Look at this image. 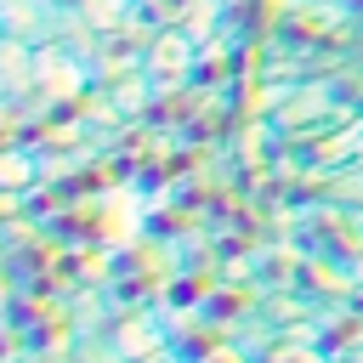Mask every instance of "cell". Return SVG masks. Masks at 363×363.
Instances as JSON below:
<instances>
[{"label": "cell", "mask_w": 363, "mask_h": 363, "mask_svg": "<svg viewBox=\"0 0 363 363\" xmlns=\"http://www.w3.org/2000/svg\"><path fill=\"white\" fill-rule=\"evenodd\" d=\"M0 363H164L147 335L125 318L91 312H40L0 295Z\"/></svg>", "instance_id": "6da1fadb"}, {"label": "cell", "mask_w": 363, "mask_h": 363, "mask_svg": "<svg viewBox=\"0 0 363 363\" xmlns=\"http://www.w3.org/2000/svg\"><path fill=\"white\" fill-rule=\"evenodd\" d=\"M0 23H6V40H40L51 28V0H0Z\"/></svg>", "instance_id": "7a4b0ae2"}, {"label": "cell", "mask_w": 363, "mask_h": 363, "mask_svg": "<svg viewBox=\"0 0 363 363\" xmlns=\"http://www.w3.org/2000/svg\"><path fill=\"white\" fill-rule=\"evenodd\" d=\"M352 57L363 62V23H357V40H352Z\"/></svg>", "instance_id": "3957f363"}, {"label": "cell", "mask_w": 363, "mask_h": 363, "mask_svg": "<svg viewBox=\"0 0 363 363\" xmlns=\"http://www.w3.org/2000/svg\"><path fill=\"white\" fill-rule=\"evenodd\" d=\"M0 40H6V23H0Z\"/></svg>", "instance_id": "277c9868"}, {"label": "cell", "mask_w": 363, "mask_h": 363, "mask_svg": "<svg viewBox=\"0 0 363 363\" xmlns=\"http://www.w3.org/2000/svg\"><path fill=\"white\" fill-rule=\"evenodd\" d=\"M357 6H363V0H357Z\"/></svg>", "instance_id": "5b68a950"}]
</instances>
